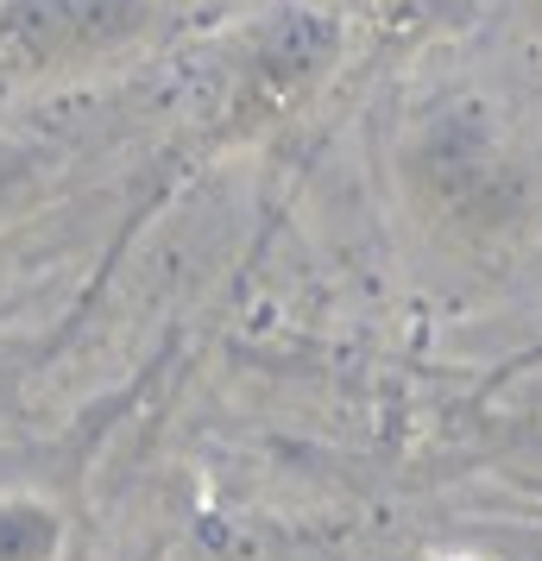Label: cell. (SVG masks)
<instances>
[{"label": "cell", "instance_id": "cell-1", "mask_svg": "<svg viewBox=\"0 0 542 561\" xmlns=\"http://www.w3.org/2000/svg\"><path fill=\"white\" fill-rule=\"evenodd\" d=\"M436 561H480V556H436Z\"/></svg>", "mask_w": 542, "mask_h": 561}]
</instances>
